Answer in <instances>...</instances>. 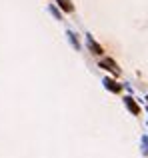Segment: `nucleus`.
Masks as SVG:
<instances>
[{
  "label": "nucleus",
  "mask_w": 148,
  "mask_h": 158,
  "mask_svg": "<svg viewBox=\"0 0 148 158\" xmlns=\"http://www.w3.org/2000/svg\"><path fill=\"white\" fill-rule=\"evenodd\" d=\"M86 42H88V48H90V50H92L94 54H102V48L98 46L96 42H94V38H92V36H86Z\"/></svg>",
  "instance_id": "nucleus-2"
},
{
  "label": "nucleus",
  "mask_w": 148,
  "mask_h": 158,
  "mask_svg": "<svg viewBox=\"0 0 148 158\" xmlns=\"http://www.w3.org/2000/svg\"><path fill=\"white\" fill-rule=\"evenodd\" d=\"M104 86L108 90H112V92H120V84H116V82L110 80V78H104Z\"/></svg>",
  "instance_id": "nucleus-4"
},
{
  "label": "nucleus",
  "mask_w": 148,
  "mask_h": 158,
  "mask_svg": "<svg viewBox=\"0 0 148 158\" xmlns=\"http://www.w3.org/2000/svg\"><path fill=\"white\" fill-rule=\"evenodd\" d=\"M66 36H68V40L72 42V46L76 48V50H80V44H78V40H76V36H74V32H68Z\"/></svg>",
  "instance_id": "nucleus-6"
},
{
  "label": "nucleus",
  "mask_w": 148,
  "mask_h": 158,
  "mask_svg": "<svg viewBox=\"0 0 148 158\" xmlns=\"http://www.w3.org/2000/svg\"><path fill=\"white\" fill-rule=\"evenodd\" d=\"M56 2H58V6L62 8L64 12H72V10H74V6H72L70 0H56Z\"/></svg>",
  "instance_id": "nucleus-5"
},
{
  "label": "nucleus",
  "mask_w": 148,
  "mask_h": 158,
  "mask_svg": "<svg viewBox=\"0 0 148 158\" xmlns=\"http://www.w3.org/2000/svg\"><path fill=\"white\" fill-rule=\"evenodd\" d=\"M124 102H126V106H128V110H132L134 114H140V108H138V104H136V102H134L130 96H126V98H124Z\"/></svg>",
  "instance_id": "nucleus-3"
},
{
  "label": "nucleus",
  "mask_w": 148,
  "mask_h": 158,
  "mask_svg": "<svg viewBox=\"0 0 148 158\" xmlns=\"http://www.w3.org/2000/svg\"><path fill=\"white\" fill-rule=\"evenodd\" d=\"M50 12H52V14H54V16H56V18H60V14H58V10H56V8H54V6H50Z\"/></svg>",
  "instance_id": "nucleus-8"
},
{
  "label": "nucleus",
  "mask_w": 148,
  "mask_h": 158,
  "mask_svg": "<svg viewBox=\"0 0 148 158\" xmlns=\"http://www.w3.org/2000/svg\"><path fill=\"white\" fill-rule=\"evenodd\" d=\"M142 152H144V154H148V138H146V136L142 138Z\"/></svg>",
  "instance_id": "nucleus-7"
},
{
  "label": "nucleus",
  "mask_w": 148,
  "mask_h": 158,
  "mask_svg": "<svg viewBox=\"0 0 148 158\" xmlns=\"http://www.w3.org/2000/svg\"><path fill=\"white\" fill-rule=\"evenodd\" d=\"M100 66H102V68H108L112 74H120V68L116 66V62H114L112 58H104V60H100Z\"/></svg>",
  "instance_id": "nucleus-1"
}]
</instances>
